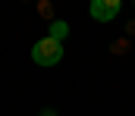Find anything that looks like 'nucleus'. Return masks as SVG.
Instances as JSON below:
<instances>
[{
	"label": "nucleus",
	"instance_id": "f257e3e1",
	"mask_svg": "<svg viewBox=\"0 0 135 116\" xmlns=\"http://www.w3.org/2000/svg\"><path fill=\"white\" fill-rule=\"evenodd\" d=\"M32 60L38 63V66H57V63L63 60V41H54L50 35L41 38V41H35Z\"/></svg>",
	"mask_w": 135,
	"mask_h": 116
},
{
	"label": "nucleus",
	"instance_id": "f03ea898",
	"mask_svg": "<svg viewBox=\"0 0 135 116\" xmlns=\"http://www.w3.org/2000/svg\"><path fill=\"white\" fill-rule=\"evenodd\" d=\"M88 13H91L94 22H110V19L119 16V0H91Z\"/></svg>",
	"mask_w": 135,
	"mask_h": 116
},
{
	"label": "nucleus",
	"instance_id": "7ed1b4c3",
	"mask_svg": "<svg viewBox=\"0 0 135 116\" xmlns=\"http://www.w3.org/2000/svg\"><path fill=\"white\" fill-rule=\"evenodd\" d=\"M66 35H69V25L63 22V19H54V22H50V38H54V41H63Z\"/></svg>",
	"mask_w": 135,
	"mask_h": 116
}]
</instances>
